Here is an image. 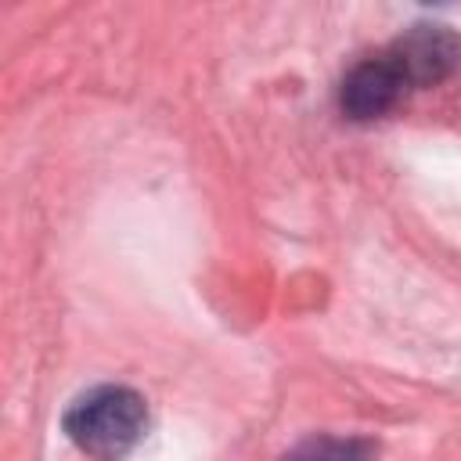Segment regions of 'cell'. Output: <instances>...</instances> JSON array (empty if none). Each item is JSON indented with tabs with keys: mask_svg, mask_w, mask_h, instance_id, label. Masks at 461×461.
I'll return each mask as SVG.
<instances>
[{
	"mask_svg": "<svg viewBox=\"0 0 461 461\" xmlns=\"http://www.w3.org/2000/svg\"><path fill=\"white\" fill-rule=\"evenodd\" d=\"M385 54L400 68L411 90L443 83L461 65V36L447 25H411L403 36H396Z\"/></svg>",
	"mask_w": 461,
	"mask_h": 461,
	"instance_id": "obj_2",
	"label": "cell"
},
{
	"mask_svg": "<svg viewBox=\"0 0 461 461\" xmlns=\"http://www.w3.org/2000/svg\"><path fill=\"white\" fill-rule=\"evenodd\" d=\"M61 425L65 436L83 454L101 461H119L144 436L148 407L144 396L130 385H94L68 403Z\"/></svg>",
	"mask_w": 461,
	"mask_h": 461,
	"instance_id": "obj_1",
	"label": "cell"
},
{
	"mask_svg": "<svg viewBox=\"0 0 461 461\" xmlns=\"http://www.w3.org/2000/svg\"><path fill=\"white\" fill-rule=\"evenodd\" d=\"M375 443L364 436H310L281 461H375Z\"/></svg>",
	"mask_w": 461,
	"mask_h": 461,
	"instance_id": "obj_4",
	"label": "cell"
},
{
	"mask_svg": "<svg viewBox=\"0 0 461 461\" xmlns=\"http://www.w3.org/2000/svg\"><path fill=\"white\" fill-rule=\"evenodd\" d=\"M407 90H411L407 79L400 76L393 58L382 50L378 58L357 61L346 72V79L339 86V108L353 122H371V119H382L385 112H393Z\"/></svg>",
	"mask_w": 461,
	"mask_h": 461,
	"instance_id": "obj_3",
	"label": "cell"
}]
</instances>
